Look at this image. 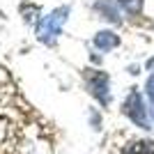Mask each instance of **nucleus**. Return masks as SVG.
Returning a JSON list of instances; mask_svg holds the SVG:
<instances>
[{
  "label": "nucleus",
  "instance_id": "1",
  "mask_svg": "<svg viewBox=\"0 0 154 154\" xmlns=\"http://www.w3.org/2000/svg\"><path fill=\"white\" fill-rule=\"evenodd\" d=\"M67 16H69V7H60V9L51 12L48 16H44L37 26V39L44 42V44H53L55 37L60 35V30H62Z\"/></svg>",
  "mask_w": 154,
  "mask_h": 154
},
{
  "label": "nucleus",
  "instance_id": "2",
  "mask_svg": "<svg viewBox=\"0 0 154 154\" xmlns=\"http://www.w3.org/2000/svg\"><path fill=\"white\" fill-rule=\"evenodd\" d=\"M124 113L136 127L140 129H149V120H147V108H145V103H143V97L140 92H129L127 101H124Z\"/></svg>",
  "mask_w": 154,
  "mask_h": 154
},
{
  "label": "nucleus",
  "instance_id": "3",
  "mask_svg": "<svg viewBox=\"0 0 154 154\" xmlns=\"http://www.w3.org/2000/svg\"><path fill=\"white\" fill-rule=\"evenodd\" d=\"M88 90L92 92V97L99 99L101 106H108L110 94H108V76L106 74H92V76H88Z\"/></svg>",
  "mask_w": 154,
  "mask_h": 154
},
{
  "label": "nucleus",
  "instance_id": "4",
  "mask_svg": "<svg viewBox=\"0 0 154 154\" xmlns=\"http://www.w3.org/2000/svg\"><path fill=\"white\" fill-rule=\"evenodd\" d=\"M94 9L101 14L103 19L113 21V23H120V12H117V0H97Z\"/></svg>",
  "mask_w": 154,
  "mask_h": 154
},
{
  "label": "nucleus",
  "instance_id": "5",
  "mask_svg": "<svg viewBox=\"0 0 154 154\" xmlns=\"http://www.w3.org/2000/svg\"><path fill=\"white\" fill-rule=\"evenodd\" d=\"M94 46L99 48V51H110V48H115V46H120V37H117L115 32L110 30H101L94 35Z\"/></svg>",
  "mask_w": 154,
  "mask_h": 154
},
{
  "label": "nucleus",
  "instance_id": "6",
  "mask_svg": "<svg viewBox=\"0 0 154 154\" xmlns=\"http://www.w3.org/2000/svg\"><path fill=\"white\" fill-rule=\"evenodd\" d=\"M124 154H154V143H152V140H136V143H129V147L124 149Z\"/></svg>",
  "mask_w": 154,
  "mask_h": 154
},
{
  "label": "nucleus",
  "instance_id": "7",
  "mask_svg": "<svg viewBox=\"0 0 154 154\" xmlns=\"http://www.w3.org/2000/svg\"><path fill=\"white\" fill-rule=\"evenodd\" d=\"M117 2H120L129 14H140V9H143V0H117Z\"/></svg>",
  "mask_w": 154,
  "mask_h": 154
},
{
  "label": "nucleus",
  "instance_id": "8",
  "mask_svg": "<svg viewBox=\"0 0 154 154\" xmlns=\"http://www.w3.org/2000/svg\"><path fill=\"white\" fill-rule=\"evenodd\" d=\"M145 92H147V97L154 101V74L147 78V83H145Z\"/></svg>",
  "mask_w": 154,
  "mask_h": 154
},
{
  "label": "nucleus",
  "instance_id": "9",
  "mask_svg": "<svg viewBox=\"0 0 154 154\" xmlns=\"http://www.w3.org/2000/svg\"><path fill=\"white\" fill-rule=\"evenodd\" d=\"M149 115H152V120H154V106H152V110H149Z\"/></svg>",
  "mask_w": 154,
  "mask_h": 154
}]
</instances>
